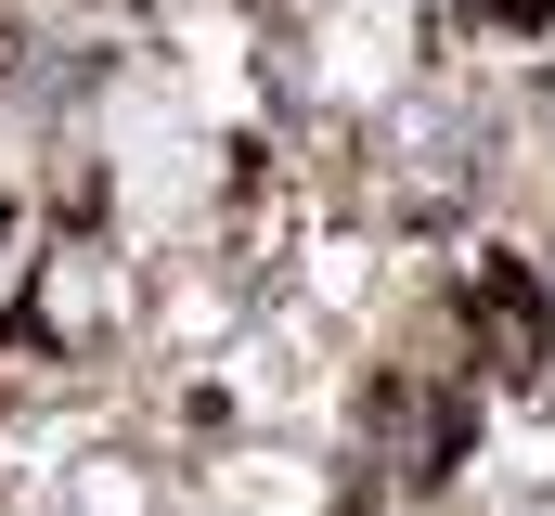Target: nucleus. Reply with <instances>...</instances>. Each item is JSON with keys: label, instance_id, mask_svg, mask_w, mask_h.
Returning <instances> with one entry per match:
<instances>
[{"label": "nucleus", "instance_id": "nucleus-2", "mask_svg": "<svg viewBox=\"0 0 555 516\" xmlns=\"http://www.w3.org/2000/svg\"><path fill=\"white\" fill-rule=\"evenodd\" d=\"M465 426H478V400H465L452 375H388L375 400H362V439H375V478H388V491H426V478H452Z\"/></svg>", "mask_w": 555, "mask_h": 516}, {"label": "nucleus", "instance_id": "nucleus-3", "mask_svg": "<svg viewBox=\"0 0 555 516\" xmlns=\"http://www.w3.org/2000/svg\"><path fill=\"white\" fill-rule=\"evenodd\" d=\"M349 516H375V504H349Z\"/></svg>", "mask_w": 555, "mask_h": 516}, {"label": "nucleus", "instance_id": "nucleus-1", "mask_svg": "<svg viewBox=\"0 0 555 516\" xmlns=\"http://www.w3.org/2000/svg\"><path fill=\"white\" fill-rule=\"evenodd\" d=\"M452 323H465V362L517 400H555V284L517 246H478L452 284Z\"/></svg>", "mask_w": 555, "mask_h": 516}]
</instances>
